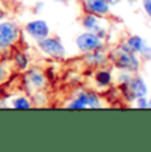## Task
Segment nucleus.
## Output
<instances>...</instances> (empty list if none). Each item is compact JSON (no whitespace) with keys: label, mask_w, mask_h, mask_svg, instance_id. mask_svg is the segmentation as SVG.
Instances as JSON below:
<instances>
[{"label":"nucleus","mask_w":151,"mask_h":152,"mask_svg":"<svg viewBox=\"0 0 151 152\" xmlns=\"http://www.w3.org/2000/svg\"><path fill=\"white\" fill-rule=\"evenodd\" d=\"M110 60L111 64L119 70H125L129 73H138L141 70L142 60L138 54H135L133 50H130L125 44L115 46L110 53Z\"/></svg>","instance_id":"obj_1"},{"label":"nucleus","mask_w":151,"mask_h":152,"mask_svg":"<svg viewBox=\"0 0 151 152\" xmlns=\"http://www.w3.org/2000/svg\"><path fill=\"white\" fill-rule=\"evenodd\" d=\"M21 29L17 23L11 20H1L0 21V52H5L11 49L19 41Z\"/></svg>","instance_id":"obj_2"},{"label":"nucleus","mask_w":151,"mask_h":152,"mask_svg":"<svg viewBox=\"0 0 151 152\" xmlns=\"http://www.w3.org/2000/svg\"><path fill=\"white\" fill-rule=\"evenodd\" d=\"M121 89L123 98L129 102H134L139 97H147V94H149V87H147L146 81L138 73L133 74L129 82L121 86Z\"/></svg>","instance_id":"obj_3"},{"label":"nucleus","mask_w":151,"mask_h":152,"mask_svg":"<svg viewBox=\"0 0 151 152\" xmlns=\"http://www.w3.org/2000/svg\"><path fill=\"white\" fill-rule=\"evenodd\" d=\"M37 48L44 56L52 60H64L66 57V48L64 42L57 37L49 34L48 37L37 41Z\"/></svg>","instance_id":"obj_4"},{"label":"nucleus","mask_w":151,"mask_h":152,"mask_svg":"<svg viewBox=\"0 0 151 152\" xmlns=\"http://www.w3.org/2000/svg\"><path fill=\"white\" fill-rule=\"evenodd\" d=\"M76 46H77V49L81 53H88V52H92V50L105 49V40L98 37L93 32L85 31L77 36Z\"/></svg>","instance_id":"obj_5"},{"label":"nucleus","mask_w":151,"mask_h":152,"mask_svg":"<svg viewBox=\"0 0 151 152\" xmlns=\"http://www.w3.org/2000/svg\"><path fill=\"white\" fill-rule=\"evenodd\" d=\"M130 50H133L135 54L139 56L142 61H150L151 60V46L149 42L139 34H131L123 42Z\"/></svg>","instance_id":"obj_6"},{"label":"nucleus","mask_w":151,"mask_h":152,"mask_svg":"<svg viewBox=\"0 0 151 152\" xmlns=\"http://www.w3.org/2000/svg\"><path fill=\"white\" fill-rule=\"evenodd\" d=\"M24 32L31 37L34 41H40V40L45 39L51 34V27H49L48 21L43 19H34L31 20L25 24L24 27Z\"/></svg>","instance_id":"obj_7"},{"label":"nucleus","mask_w":151,"mask_h":152,"mask_svg":"<svg viewBox=\"0 0 151 152\" xmlns=\"http://www.w3.org/2000/svg\"><path fill=\"white\" fill-rule=\"evenodd\" d=\"M101 19H102V17H98L93 13L85 12V15L81 17V27L85 29V31L93 32V33H95L98 37L105 40L107 31L103 25H101Z\"/></svg>","instance_id":"obj_8"},{"label":"nucleus","mask_w":151,"mask_h":152,"mask_svg":"<svg viewBox=\"0 0 151 152\" xmlns=\"http://www.w3.org/2000/svg\"><path fill=\"white\" fill-rule=\"evenodd\" d=\"M24 81L32 90L40 91L46 86V75L39 68H28L25 70Z\"/></svg>","instance_id":"obj_9"},{"label":"nucleus","mask_w":151,"mask_h":152,"mask_svg":"<svg viewBox=\"0 0 151 152\" xmlns=\"http://www.w3.org/2000/svg\"><path fill=\"white\" fill-rule=\"evenodd\" d=\"M84 10L88 13H93L98 17H106L111 11V5L107 0H84Z\"/></svg>","instance_id":"obj_10"},{"label":"nucleus","mask_w":151,"mask_h":152,"mask_svg":"<svg viewBox=\"0 0 151 152\" xmlns=\"http://www.w3.org/2000/svg\"><path fill=\"white\" fill-rule=\"evenodd\" d=\"M82 61L90 68H102L109 61V56L105 53L103 49H98V50H92L88 53H84Z\"/></svg>","instance_id":"obj_11"},{"label":"nucleus","mask_w":151,"mask_h":152,"mask_svg":"<svg viewBox=\"0 0 151 152\" xmlns=\"http://www.w3.org/2000/svg\"><path fill=\"white\" fill-rule=\"evenodd\" d=\"M74 97L80 98L86 109H100V107H102V99L93 90H78Z\"/></svg>","instance_id":"obj_12"},{"label":"nucleus","mask_w":151,"mask_h":152,"mask_svg":"<svg viewBox=\"0 0 151 152\" xmlns=\"http://www.w3.org/2000/svg\"><path fill=\"white\" fill-rule=\"evenodd\" d=\"M93 80H94V83L97 87H100V89H106V87H109L110 85L113 83L114 77H113L111 70L105 69V66H102V68H100L95 72Z\"/></svg>","instance_id":"obj_13"},{"label":"nucleus","mask_w":151,"mask_h":152,"mask_svg":"<svg viewBox=\"0 0 151 152\" xmlns=\"http://www.w3.org/2000/svg\"><path fill=\"white\" fill-rule=\"evenodd\" d=\"M10 106L17 110H27V109H32L33 103H32L31 99L27 95H17V97L11 99Z\"/></svg>","instance_id":"obj_14"},{"label":"nucleus","mask_w":151,"mask_h":152,"mask_svg":"<svg viewBox=\"0 0 151 152\" xmlns=\"http://www.w3.org/2000/svg\"><path fill=\"white\" fill-rule=\"evenodd\" d=\"M13 64H15V66L19 70L25 72V70L29 68L31 61H29V57H28L27 53H24V52H17V53H15V56H13Z\"/></svg>","instance_id":"obj_15"},{"label":"nucleus","mask_w":151,"mask_h":152,"mask_svg":"<svg viewBox=\"0 0 151 152\" xmlns=\"http://www.w3.org/2000/svg\"><path fill=\"white\" fill-rule=\"evenodd\" d=\"M131 75H133V73H129V72H125V70H121V72L117 74V77H115V81H117V83L119 85V86H123V85H126V83L130 81Z\"/></svg>","instance_id":"obj_16"},{"label":"nucleus","mask_w":151,"mask_h":152,"mask_svg":"<svg viewBox=\"0 0 151 152\" xmlns=\"http://www.w3.org/2000/svg\"><path fill=\"white\" fill-rule=\"evenodd\" d=\"M66 107H68V109H73V110H84V109H86L85 104L82 103V101H81L80 98H77V97L72 98L70 101L66 103Z\"/></svg>","instance_id":"obj_17"},{"label":"nucleus","mask_w":151,"mask_h":152,"mask_svg":"<svg viewBox=\"0 0 151 152\" xmlns=\"http://www.w3.org/2000/svg\"><path fill=\"white\" fill-rule=\"evenodd\" d=\"M134 103H135V107H138V109H143V110L149 109V101H147V97L136 98L134 101Z\"/></svg>","instance_id":"obj_18"},{"label":"nucleus","mask_w":151,"mask_h":152,"mask_svg":"<svg viewBox=\"0 0 151 152\" xmlns=\"http://www.w3.org/2000/svg\"><path fill=\"white\" fill-rule=\"evenodd\" d=\"M142 7H143V11L146 12L147 17L151 21V0H142Z\"/></svg>","instance_id":"obj_19"},{"label":"nucleus","mask_w":151,"mask_h":152,"mask_svg":"<svg viewBox=\"0 0 151 152\" xmlns=\"http://www.w3.org/2000/svg\"><path fill=\"white\" fill-rule=\"evenodd\" d=\"M7 77H8V70L0 64V85L7 80Z\"/></svg>","instance_id":"obj_20"},{"label":"nucleus","mask_w":151,"mask_h":152,"mask_svg":"<svg viewBox=\"0 0 151 152\" xmlns=\"http://www.w3.org/2000/svg\"><path fill=\"white\" fill-rule=\"evenodd\" d=\"M4 17H5V11H4V8L0 5V21H1V20H4Z\"/></svg>","instance_id":"obj_21"},{"label":"nucleus","mask_w":151,"mask_h":152,"mask_svg":"<svg viewBox=\"0 0 151 152\" xmlns=\"http://www.w3.org/2000/svg\"><path fill=\"white\" fill-rule=\"evenodd\" d=\"M41 8H44V3H43V1H39V3L36 4V8H34V10H36L37 12H39V11L41 10Z\"/></svg>","instance_id":"obj_22"},{"label":"nucleus","mask_w":151,"mask_h":152,"mask_svg":"<svg viewBox=\"0 0 151 152\" xmlns=\"http://www.w3.org/2000/svg\"><path fill=\"white\" fill-rule=\"evenodd\" d=\"M107 1H109V4L113 7V5H117V4H119V1H121V0H107Z\"/></svg>","instance_id":"obj_23"},{"label":"nucleus","mask_w":151,"mask_h":152,"mask_svg":"<svg viewBox=\"0 0 151 152\" xmlns=\"http://www.w3.org/2000/svg\"><path fill=\"white\" fill-rule=\"evenodd\" d=\"M51 1H53V3H64V0H51Z\"/></svg>","instance_id":"obj_24"},{"label":"nucleus","mask_w":151,"mask_h":152,"mask_svg":"<svg viewBox=\"0 0 151 152\" xmlns=\"http://www.w3.org/2000/svg\"><path fill=\"white\" fill-rule=\"evenodd\" d=\"M147 101H149V109H151V97L147 98Z\"/></svg>","instance_id":"obj_25"},{"label":"nucleus","mask_w":151,"mask_h":152,"mask_svg":"<svg viewBox=\"0 0 151 152\" xmlns=\"http://www.w3.org/2000/svg\"><path fill=\"white\" fill-rule=\"evenodd\" d=\"M64 1H74V0H64Z\"/></svg>","instance_id":"obj_26"}]
</instances>
